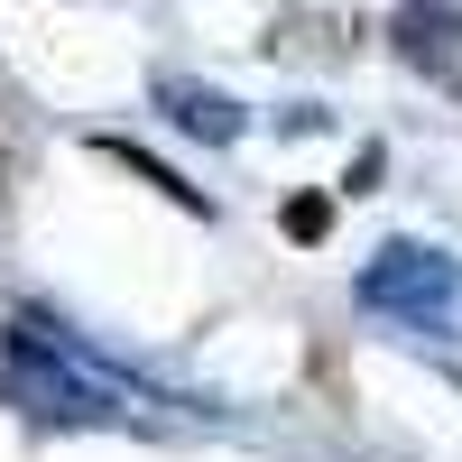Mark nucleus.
I'll list each match as a JSON object with an SVG mask.
<instances>
[{
  "label": "nucleus",
  "mask_w": 462,
  "mask_h": 462,
  "mask_svg": "<svg viewBox=\"0 0 462 462\" xmlns=\"http://www.w3.org/2000/svg\"><path fill=\"white\" fill-rule=\"evenodd\" d=\"M278 231H287V241H324V231H333V204H324V195H296V204L278 213Z\"/></svg>",
  "instance_id": "5"
},
{
  "label": "nucleus",
  "mask_w": 462,
  "mask_h": 462,
  "mask_svg": "<svg viewBox=\"0 0 462 462\" xmlns=\"http://www.w3.org/2000/svg\"><path fill=\"white\" fill-rule=\"evenodd\" d=\"M102 158H111V167H130L139 185H158L167 204H185V213H204V195H195V185H185L176 167H158V158H148V148H130V139H102Z\"/></svg>",
  "instance_id": "4"
},
{
  "label": "nucleus",
  "mask_w": 462,
  "mask_h": 462,
  "mask_svg": "<svg viewBox=\"0 0 462 462\" xmlns=\"http://www.w3.org/2000/svg\"><path fill=\"white\" fill-rule=\"evenodd\" d=\"M352 37H361L352 10H287L268 47H278L287 65H342V56H352Z\"/></svg>",
  "instance_id": "2"
},
{
  "label": "nucleus",
  "mask_w": 462,
  "mask_h": 462,
  "mask_svg": "<svg viewBox=\"0 0 462 462\" xmlns=\"http://www.w3.org/2000/svg\"><path fill=\"white\" fill-rule=\"evenodd\" d=\"M158 102L176 111V130H195V139H231V130H241V102H222L204 84H176V74L158 84Z\"/></svg>",
  "instance_id": "3"
},
{
  "label": "nucleus",
  "mask_w": 462,
  "mask_h": 462,
  "mask_svg": "<svg viewBox=\"0 0 462 462\" xmlns=\"http://www.w3.org/2000/svg\"><path fill=\"white\" fill-rule=\"evenodd\" d=\"M389 47H398L407 74L453 84V65H462V10H453V0H407V10H389Z\"/></svg>",
  "instance_id": "1"
}]
</instances>
